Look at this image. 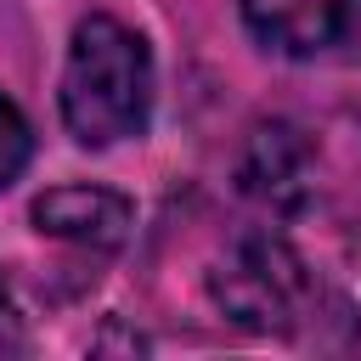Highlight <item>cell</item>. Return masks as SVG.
I'll return each instance as SVG.
<instances>
[{
    "label": "cell",
    "instance_id": "5",
    "mask_svg": "<svg viewBox=\"0 0 361 361\" xmlns=\"http://www.w3.org/2000/svg\"><path fill=\"white\" fill-rule=\"evenodd\" d=\"M305 164H310V147L293 124H259L237 175H243V192L271 197V203H293L305 186Z\"/></svg>",
    "mask_w": 361,
    "mask_h": 361
},
{
    "label": "cell",
    "instance_id": "3",
    "mask_svg": "<svg viewBox=\"0 0 361 361\" xmlns=\"http://www.w3.org/2000/svg\"><path fill=\"white\" fill-rule=\"evenodd\" d=\"M361 0H243V23L276 56H322L355 23Z\"/></svg>",
    "mask_w": 361,
    "mask_h": 361
},
{
    "label": "cell",
    "instance_id": "7",
    "mask_svg": "<svg viewBox=\"0 0 361 361\" xmlns=\"http://www.w3.org/2000/svg\"><path fill=\"white\" fill-rule=\"evenodd\" d=\"M23 350H28L23 310H17V299H11V288H6V276H0V355H23Z\"/></svg>",
    "mask_w": 361,
    "mask_h": 361
},
{
    "label": "cell",
    "instance_id": "6",
    "mask_svg": "<svg viewBox=\"0 0 361 361\" xmlns=\"http://www.w3.org/2000/svg\"><path fill=\"white\" fill-rule=\"evenodd\" d=\"M28 158H34V130L17 113V102L0 90V186H11L28 169Z\"/></svg>",
    "mask_w": 361,
    "mask_h": 361
},
{
    "label": "cell",
    "instance_id": "4",
    "mask_svg": "<svg viewBox=\"0 0 361 361\" xmlns=\"http://www.w3.org/2000/svg\"><path fill=\"white\" fill-rule=\"evenodd\" d=\"M34 226L45 237L79 243V248H118L135 226L130 197L107 192V186H56L45 197H34Z\"/></svg>",
    "mask_w": 361,
    "mask_h": 361
},
{
    "label": "cell",
    "instance_id": "1",
    "mask_svg": "<svg viewBox=\"0 0 361 361\" xmlns=\"http://www.w3.org/2000/svg\"><path fill=\"white\" fill-rule=\"evenodd\" d=\"M152 113V51L118 17H85L62 68V124L79 147H113L141 135Z\"/></svg>",
    "mask_w": 361,
    "mask_h": 361
},
{
    "label": "cell",
    "instance_id": "2",
    "mask_svg": "<svg viewBox=\"0 0 361 361\" xmlns=\"http://www.w3.org/2000/svg\"><path fill=\"white\" fill-rule=\"evenodd\" d=\"M209 293L214 305L237 322V327H254V333H276V327H293V316L305 310V265L299 254L282 243V237H243L226 248V259L209 271Z\"/></svg>",
    "mask_w": 361,
    "mask_h": 361
}]
</instances>
